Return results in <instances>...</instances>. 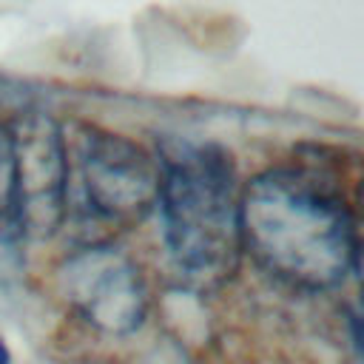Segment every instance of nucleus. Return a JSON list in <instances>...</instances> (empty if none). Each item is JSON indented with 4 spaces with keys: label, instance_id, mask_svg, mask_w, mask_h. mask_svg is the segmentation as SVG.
<instances>
[{
    "label": "nucleus",
    "instance_id": "f257e3e1",
    "mask_svg": "<svg viewBox=\"0 0 364 364\" xmlns=\"http://www.w3.org/2000/svg\"><path fill=\"white\" fill-rule=\"evenodd\" d=\"M239 236L276 279L330 290L358 267L355 219L344 196L310 168H270L239 191Z\"/></svg>",
    "mask_w": 364,
    "mask_h": 364
},
{
    "label": "nucleus",
    "instance_id": "f03ea898",
    "mask_svg": "<svg viewBox=\"0 0 364 364\" xmlns=\"http://www.w3.org/2000/svg\"><path fill=\"white\" fill-rule=\"evenodd\" d=\"M165 245L176 273L199 290L222 284L239 264V185L225 148L196 139H165L159 148Z\"/></svg>",
    "mask_w": 364,
    "mask_h": 364
},
{
    "label": "nucleus",
    "instance_id": "7ed1b4c3",
    "mask_svg": "<svg viewBox=\"0 0 364 364\" xmlns=\"http://www.w3.org/2000/svg\"><path fill=\"white\" fill-rule=\"evenodd\" d=\"M68 193H77L82 213L97 222L128 228L156 208L159 168L136 142L97 125H74L65 136Z\"/></svg>",
    "mask_w": 364,
    "mask_h": 364
},
{
    "label": "nucleus",
    "instance_id": "20e7f679",
    "mask_svg": "<svg viewBox=\"0 0 364 364\" xmlns=\"http://www.w3.org/2000/svg\"><path fill=\"white\" fill-rule=\"evenodd\" d=\"M14 208L11 219L31 239H48L65 219L68 162L63 128L40 111L20 114L11 125Z\"/></svg>",
    "mask_w": 364,
    "mask_h": 364
},
{
    "label": "nucleus",
    "instance_id": "39448f33",
    "mask_svg": "<svg viewBox=\"0 0 364 364\" xmlns=\"http://www.w3.org/2000/svg\"><path fill=\"white\" fill-rule=\"evenodd\" d=\"M63 293L94 327L125 336L145 321L148 299L136 264L105 242L74 250L60 267Z\"/></svg>",
    "mask_w": 364,
    "mask_h": 364
},
{
    "label": "nucleus",
    "instance_id": "423d86ee",
    "mask_svg": "<svg viewBox=\"0 0 364 364\" xmlns=\"http://www.w3.org/2000/svg\"><path fill=\"white\" fill-rule=\"evenodd\" d=\"M14 208V151L9 125L0 122V219H11Z\"/></svg>",
    "mask_w": 364,
    "mask_h": 364
},
{
    "label": "nucleus",
    "instance_id": "0eeeda50",
    "mask_svg": "<svg viewBox=\"0 0 364 364\" xmlns=\"http://www.w3.org/2000/svg\"><path fill=\"white\" fill-rule=\"evenodd\" d=\"M0 364H11V358H9V350H6V344L0 341Z\"/></svg>",
    "mask_w": 364,
    "mask_h": 364
}]
</instances>
